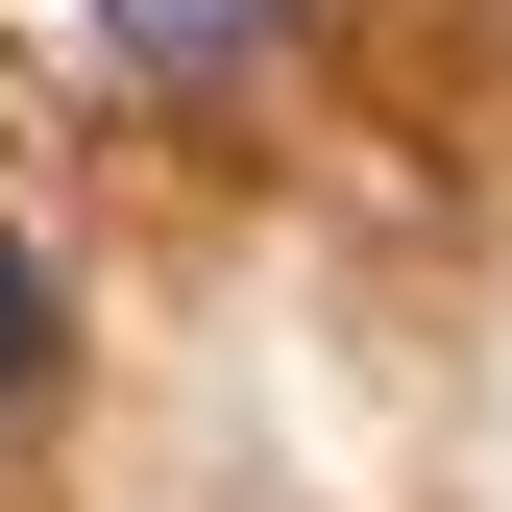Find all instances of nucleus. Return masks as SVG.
<instances>
[{"label": "nucleus", "mask_w": 512, "mask_h": 512, "mask_svg": "<svg viewBox=\"0 0 512 512\" xmlns=\"http://www.w3.org/2000/svg\"><path fill=\"white\" fill-rule=\"evenodd\" d=\"M25 391H49V269L0 244V415H25Z\"/></svg>", "instance_id": "f03ea898"}, {"label": "nucleus", "mask_w": 512, "mask_h": 512, "mask_svg": "<svg viewBox=\"0 0 512 512\" xmlns=\"http://www.w3.org/2000/svg\"><path fill=\"white\" fill-rule=\"evenodd\" d=\"M98 25H122V49H147V74H244V49H269V25H293V0H98Z\"/></svg>", "instance_id": "f257e3e1"}]
</instances>
